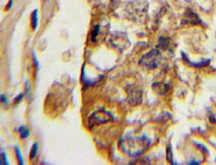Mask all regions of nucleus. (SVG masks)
<instances>
[{
	"mask_svg": "<svg viewBox=\"0 0 216 165\" xmlns=\"http://www.w3.org/2000/svg\"><path fill=\"white\" fill-rule=\"evenodd\" d=\"M1 157H2V159H1V164H8V162H7V157L5 156V153L4 151H2L1 153Z\"/></svg>",
	"mask_w": 216,
	"mask_h": 165,
	"instance_id": "15",
	"label": "nucleus"
},
{
	"mask_svg": "<svg viewBox=\"0 0 216 165\" xmlns=\"http://www.w3.org/2000/svg\"><path fill=\"white\" fill-rule=\"evenodd\" d=\"M166 158L171 163H173V154H172V150H171L170 146H168V148L166 149Z\"/></svg>",
	"mask_w": 216,
	"mask_h": 165,
	"instance_id": "14",
	"label": "nucleus"
},
{
	"mask_svg": "<svg viewBox=\"0 0 216 165\" xmlns=\"http://www.w3.org/2000/svg\"><path fill=\"white\" fill-rule=\"evenodd\" d=\"M112 120V116L109 112L105 111H98L93 112L89 117L88 124L90 127L95 125H99L105 123H108Z\"/></svg>",
	"mask_w": 216,
	"mask_h": 165,
	"instance_id": "4",
	"label": "nucleus"
},
{
	"mask_svg": "<svg viewBox=\"0 0 216 165\" xmlns=\"http://www.w3.org/2000/svg\"><path fill=\"white\" fill-rule=\"evenodd\" d=\"M38 150H39V144H38V143H35V144H33L32 150H31V154H30L31 159H33L37 156Z\"/></svg>",
	"mask_w": 216,
	"mask_h": 165,
	"instance_id": "11",
	"label": "nucleus"
},
{
	"mask_svg": "<svg viewBox=\"0 0 216 165\" xmlns=\"http://www.w3.org/2000/svg\"><path fill=\"white\" fill-rule=\"evenodd\" d=\"M152 89L158 94L163 95L168 91V84L162 83H154L152 85Z\"/></svg>",
	"mask_w": 216,
	"mask_h": 165,
	"instance_id": "7",
	"label": "nucleus"
},
{
	"mask_svg": "<svg viewBox=\"0 0 216 165\" xmlns=\"http://www.w3.org/2000/svg\"><path fill=\"white\" fill-rule=\"evenodd\" d=\"M19 130L20 137H21V138L25 139V138H26V137H28L30 136V131H29V130H27L25 126H20L19 129Z\"/></svg>",
	"mask_w": 216,
	"mask_h": 165,
	"instance_id": "10",
	"label": "nucleus"
},
{
	"mask_svg": "<svg viewBox=\"0 0 216 165\" xmlns=\"http://www.w3.org/2000/svg\"><path fill=\"white\" fill-rule=\"evenodd\" d=\"M24 97V94L20 93L19 95V96H18V97H16V99H15V102H16V103L18 104V103H19V101H21V99H22V97Z\"/></svg>",
	"mask_w": 216,
	"mask_h": 165,
	"instance_id": "17",
	"label": "nucleus"
},
{
	"mask_svg": "<svg viewBox=\"0 0 216 165\" xmlns=\"http://www.w3.org/2000/svg\"><path fill=\"white\" fill-rule=\"evenodd\" d=\"M170 44V38L167 37H161L159 39V45H158V48L161 49V50H166L167 47Z\"/></svg>",
	"mask_w": 216,
	"mask_h": 165,
	"instance_id": "8",
	"label": "nucleus"
},
{
	"mask_svg": "<svg viewBox=\"0 0 216 165\" xmlns=\"http://www.w3.org/2000/svg\"><path fill=\"white\" fill-rule=\"evenodd\" d=\"M161 62V53L158 49H153L139 60V64L147 70H154Z\"/></svg>",
	"mask_w": 216,
	"mask_h": 165,
	"instance_id": "3",
	"label": "nucleus"
},
{
	"mask_svg": "<svg viewBox=\"0 0 216 165\" xmlns=\"http://www.w3.org/2000/svg\"><path fill=\"white\" fill-rule=\"evenodd\" d=\"M111 45L113 47L123 50L125 48L129 45V41L126 37V34L121 32H115L112 33L110 36V41Z\"/></svg>",
	"mask_w": 216,
	"mask_h": 165,
	"instance_id": "5",
	"label": "nucleus"
},
{
	"mask_svg": "<svg viewBox=\"0 0 216 165\" xmlns=\"http://www.w3.org/2000/svg\"><path fill=\"white\" fill-rule=\"evenodd\" d=\"M127 101L131 105L136 106L140 104L142 102V91L137 88L129 90L127 93Z\"/></svg>",
	"mask_w": 216,
	"mask_h": 165,
	"instance_id": "6",
	"label": "nucleus"
},
{
	"mask_svg": "<svg viewBox=\"0 0 216 165\" xmlns=\"http://www.w3.org/2000/svg\"><path fill=\"white\" fill-rule=\"evenodd\" d=\"M15 151H16V156H17V158H18V161H19V164H24V159H23L22 153H21V150H19V148L16 147L15 148Z\"/></svg>",
	"mask_w": 216,
	"mask_h": 165,
	"instance_id": "12",
	"label": "nucleus"
},
{
	"mask_svg": "<svg viewBox=\"0 0 216 165\" xmlns=\"http://www.w3.org/2000/svg\"><path fill=\"white\" fill-rule=\"evenodd\" d=\"M150 145V140L145 135L132 136L125 135L119 140L118 146L122 151L131 157H137L144 153Z\"/></svg>",
	"mask_w": 216,
	"mask_h": 165,
	"instance_id": "1",
	"label": "nucleus"
},
{
	"mask_svg": "<svg viewBox=\"0 0 216 165\" xmlns=\"http://www.w3.org/2000/svg\"><path fill=\"white\" fill-rule=\"evenodd\" d=\"M1 102H2V103H4V104H6L7 103H8V102H7V97H5V95H4V94H2V95H1Z\"/></svg>",
	"mask_w": 216,
	"mask_h": 165,
	"instance_id": "16",
	"label": "nucleus"
},
{
	"mask_svg": "<svg viewBox=\"0 0 216 165\" xmlns=\"http://www.w3.org/2000/svg\"><path fill=\"white\" fill-rule=\"evenodd\" d=\"M147 0H131L125 7V13L128 19L136 23H144L148 13Z\"/></svg>",
	"mask_w": 216,
	"mask_h": 165,
	"instance_id": "2",
	"label": "nucleus"
},
{
	"mask_svg": "<svg viewBox=\"0 0 216 165\" xmlns=\"http://www.w3.org/2000/svg\"><path fill=\"white\" fill-rule=\"evenodd\" d=\"M98 32H99V26L97 25H95L94 29H93V31H92V40L93 41V42L96 41V38H97V36H98Z\"/></svg>",
	"mask_w": 216,
	"mask_h": 165,
	"instance_id": "13",
	"label": "nucleus"
},
{
	"mask_svg": "<svg viewBox=\"0 0 216 165\" xmlns=\"http://www.w3.org/2000/svg\"><path fill=\"white\" fill-rule=\"evenodd\" d=\"M12 2H13V0H9V4L6 5V10L11 9V7L12 5Z\"/></svg>",
	"mask_w": 216,
	"mask_h": 165,
	"instance_id": "18",
	"label": "nucleus"
},
{
	"mask_svg": "<svg viewBox=\"0 0 216 165\" xmlns=\"http://www.w3.org/2000/svg\"><path fill=\"white\" fill-rule=\"evenodd\" d=\"M38 21H39V18H38V11H34L32 14V26H33V30H36L38 27Z\"/></svg>",
	"mask_w": 216,
	"mask_h": 165,
	"instance_id": "9",
	"label": "nucleus"
}]
</instances>
